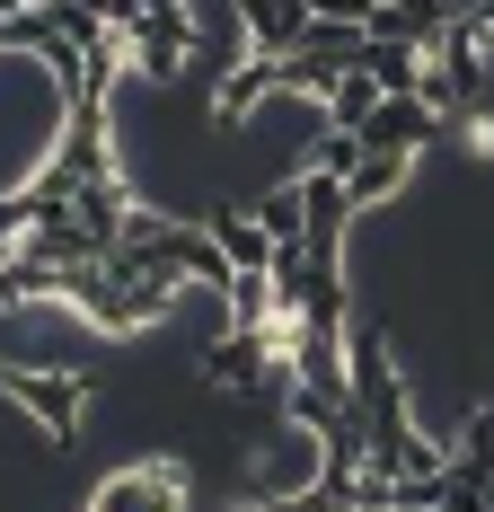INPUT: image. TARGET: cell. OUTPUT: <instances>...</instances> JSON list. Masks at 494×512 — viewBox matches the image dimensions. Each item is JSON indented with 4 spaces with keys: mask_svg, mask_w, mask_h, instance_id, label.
<instances>
[{
    "mask_svg": "<svg viewBox=\"0 0 494 512\" xmlns=\"http://www.w3.org/2000/svg\"><path fill=\"white\" fill-rule=\"evenodd\" d=\"M186 495H195L186 468L168 460V451H150V460H124L89 504H98V512H186Z\"/></svg>",
    "mask_w": 494,
    "mask_h": 512,
    "instance_id": "obj_1",
    "label": "cell"
},
{
    "mask_svg": "<svg viewBox=\"0 0 494 512\" xmlns=\"http://www.w3.org/2000/svg\"><path fill=\"white\" fill-rule=\"evenodd\" d=\"M212 239H221V256H230L239 274H274V239H265L256 212H212Z\"/></svg>",
    "mask_w": 494,
    "mask_h": 512,
    "instance_id": "obj_2",
    "label": "cell"
},
{
    "mask_svg": "<svg viewBox=\"0 0 494 512\" xmlns=\"http://www.w3.org/2000/svg\"><path fill=\"white\" fill-rule=\"evenodd\" d=\"M450 133H459V159L486 168V159H494V98H468L459 115H450Z\"/></svg>",
    "mask_w": 494,
    "mask_h": 512,
    "instance_id": "obj_3",
    "label": "cell"
}]
</instances>
